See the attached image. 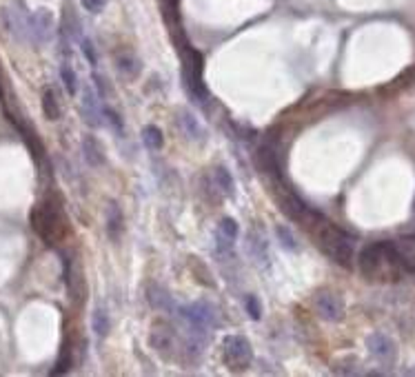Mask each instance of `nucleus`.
I'll list each match as a JSON object with an SVG mask.
<instances>
[{"mask_svg":"<svg viewBox=\"0 0 415 377\" xmlns=\"http://www.w3.org/2000/svg\"><path fill=\"white\" fill-rule=\"evenodd\" d=\"M358 269L364 280L371 282H393L404 271L397 255V246L391 240H380L364 246L358 255Z\"/></svg>","mask_w":415,"mask_h":377,"instance_id":"f257e3e1","label":"nucleus"},{"mask_svg":"<svg viewBox=\"0 0 415 377\" xmlns=\"http://www.w3.org/2000/svg\"><path fill=\"white\" fill-rule=\"evenodd\" d=\"M311 231L316 234L320 249L324 251L329 260L337 267L342 269H351L353 267V257H355V240L351 234H347L345 229L335 226L333 222H329L327 217L320 215L318 222L311 226Z\"/></svg>","mask_w":415,"mask_h":377,"instance_id":"f03ea898","label":"nucleus"},{"mask_svg":"<svg viewBox=\"0 0 415 377\" xmlns=\"http://www.w3.org/2000/svg\"><path fill=\"white\" fill-rule=\"evenodd\" d=\"M32 226L47 244H56L61 240L63 213L54 198H47V200H42L40 205H36V209L32 211Z\"/></svg>","mask_w":415,"mask_h":377,"instance_id":"7ed1b4c3","label":"nucleus"},{"mask_svg":"<svg viewBox=\"0 0 415 377\" xmlns=\"http://www.w3.org/2000/svg\"><path fill=\"white\" fill-rule=\"evenodd\" d=\"M222 359L231 371H247L254 362V346L244 336H225L222 340Z\"/></svg>","mask_w":415,"mask_h":377,"instance_id":"20e7f679","label":"nucleus"},{"mask_svg":"<svg viewBox=\"0 0 415 377\" xmlns=\"http://www.w3.org/2000/svg\"><path fill=\"white\" fill-rule=\"evenodd\" d=\"M180 317L189 324L191 333H198V336H206L218 326V311L211 302H194L189 307H182Z\"/></svg>","mask_w":415,"mask_h":377,"instance_id":"39448f33","label":"nucleus"},{"mask_svg":"<svg viewBox=\"0 0 415 377\" xmlns=\"http://www.w3.org/2000/svg\"><path fill=\"white\" fill-rule=\"evenodd\" d=\"M18 3V0H16ZM0 18H3V25L7 32L18 38V40H32V29H29V18H32V13H29L20 3H18V9L16 7H5L3 11H0Z\"/></svg>","mask_w":415,"mask_h":377,"instance_id":"423d86ee","label":"nucleus"},{"mask_svg":"<svg viewBox=\"0 0 415 377\" xmlns=\"http://www.w3.org/2000/svg\"><path fill=\"white\" fill-rule=\"evenodd\" d=\"M314 307L322 320H327V322L345 320V302L335 291H329V288H322V291L314 295Z\"/></svg>","mask_w":415,"mask_h":377,"instance_id":"0eeeda50","label":"nucleus"},{"mask_svg":"<svg viewBox=\"0 0 415 377\" xmlns=\"http://www.w3.org/2000/svg\"><path fill=\"white\" fill-rule=\"evenodd\" d=\"M366 349L382 366H393L397 359V344L387 333H371L366 338Z\"/></svg>","mask_w":415,"mask_h":377,"instance_id":"6e6552de","label":"nucleus"},{"mask_svg":"<svg viewBox=\"0 0 415 377\" xmlns=\"http://www.w3.org/2000/svg\"><path fill=\"white\" fill-rule=\"evenodd\" d=\"M238 234H240L238 222H235L233 217H222L216 229V251L220 255H229L233 251L235 242H238Z\"/></svg>","mask_w":415,"mask_h":377,"instance_id":"1a4fd4ad","label":"nucleus"},{"mask_svg":"<svg viewBox=\"0 0 415 377\" xmlns=\"http://www.w3.org/2000/svg\"><path fill=\"white\" fill-rule=\"evenodd\" d=\"M29 29H32L34 42H47L54 36V16L49 9H36L29 18Z\"/></svg>","mask_w":415,"mask_h":377,"instance_id":"9d476101","label":"nucleus"},{"mask_svg":"<svg viewBox=\"0 0 415 377\" xmlns=\"http://www.w3.org/2000/svg\"><path fill=\"white\" fill-rule=\"evenodd\" d=\"M100 96L94 94L92 87H85L82 89V100H80V111H82V118L89 127H100L105 122V113H102L100 107Z\"/></svg>","mask_w":415,"mask_h":377,"instance_id":"9b49d317","label":"nucleus"},{"mask_svg":"<svg viewBox=\"0 0 415 377\" xmlns=\"http://www.w3.org/2000/svg\"><path fill=\"white\" fill-rule=\"evenodd\" d=\"M178 127H180V132H182L185 138L194 140V142H202V140L206 138V134H204V129H202L200 120L196 118L194 113H189L187 109L178 111Z\"/></svg>","mask_w":415,"mask_h":377,"instance_id":"f8f14e48","label":"nucleus"},{"mask_svg":"<svg viewBox=\"0 0 415 377\" xmlns=\"http://www.w3.org/2000/svg\"><path fill=\"white\" fill-rule=\"evenodd\" d=\"M149 344L154 346V349L160 353V355H169V351H173L175 346V338L169 326H162V324H156L151 328V336H149Z\"/></svg>","mask_w":415,"mask_h":377,"instance_id":"ddd939ff","label":"nucleus"},{"mask_svg":"<svg viewBox=\"0 0 415 377\" xmlns=\"http://www.w3.org/2000/svg\"><path fill=\"white\" fill-rule=\"evenodd\" d=\"M258 165L262 167L264 173H269V176H273V178L283 176V165H280L278 151L271 147V144H262V147L258 149Z\"/></svg>","mask_w":415,"mask_h":377,"instance_id":"4468645a","label":"nucleus"},{"mask_svg":"<svg viewBox=\"0 0 415 377\" xmlns=\"http://www.w3.org/2000/svg\"><path fill=\"white\" fill-rule=\"evenodd\" d=\"M123 231H125V217H123V209L111 202L107 207V236L111 242H118L123 238Z\"/></svg>","mask_w":415,"mask_h":377,"instance_id":"2eb2a0df","label":"nucleus"},{"mask_svg":"<svg viewBox=\"0 0 415 377\" xmlns=\"http://www.w3.org/2000/svg\"><path fill=\"white\" fill-rule=\"evenodd\" d=\"M82 155L92 167L105 165V149H102V144L98 142L96 136H85L82 138Z\"/></svg>","mask_w":415,"mask_h":377,"instance_id":"dca6fc26","label":"nucleus"},{"mask_svg":"<svg viewBox=\"0 0 415 377\" xmlns=\"http://www.w3.org/2000/svg\"><path fill=\"white\" fill-rule=\"evenodd\" d=\"M395 246H397V255H399V262H402L404 271L415 273V236L397 240Z\"/></svg>","mask_w":415,"mask_h":377,"instance_id":"f3484780","label":"nucleus"},{"mask_svg":"<svg viewBox=\"0 0 415 377\" xmlns=\"http://www.w3.org/2000/svg\"><path fill=\"white\" fill-rule=\"evenodd\" d=\"M147 300H149V304L156 311H171V307H173V300H171L169 291L160 284L149 286V291H147Z\"/></svg>","mask_w":415,"mask_h":377,"instance_id":"a211bd4d","label":"nucleus"},{"mask_svg":"<svg viewBox=\"0 0 415 377\" xmlns=\"http://www.w3.org/2000/svg\"><path fill=\"white\" fill-rule=\"evenodd\" d=\"M40 107H42L44 118H47L49 122L61 120V103H58L56 91L51 89V87H47V89L42 91V98H40Z\"/></svg>","mask_w":415,"mask_h":377,"instance_id":"6ab92c4d","label":"nucleus"},{"mask_svg":"<svg viewBox=\"0 0 415 377\" xmlns=\"http://www.w3.org/2000/svg\"><path fill=\"white\" fill-rule=\"evenodd\" d=\"M92 328L96 333V338L100 340H105L109 336V331H111V320H109V313L107 309H94V315H92Z\"/></svg>","mask_w":415,"mask_h":377,"instance_id":"aec40b11","label":"nucleus"},{"mask_svg":"<svg viewBox=\"0 0 415 377\" xmlns=\"http://www.w3.org/2000/svg\"><path fill=\"white\" fill-rule=\"evenodd\" d=\"M116 63H118V69H120L127 78H136L140 74V60L131 51L118 53L116 56Z\"/></svg>","mask_w":415,"mask_h":377,"instance_id":"412c9836","label":"nucleus"},{"mask_svg":"<svg viewBox=\"0 0 415 377\" xmlns=\"http://www.w3.org/2000/svg\"><path fill=\"white\" fill-rule=\"evenodd\" d=\"M213 182L218 186V191L220 196H233L235 193V182H233V176H231V171L227 167H218L216 173H213Z\"/></svg>","mask_w":415,"mask_h":377,"instance_id":"4be33fe9","label":"nucleus"},{"mask_svg":"<svg viewBox=\"0 0 415 377\" xmlns=\"http://www.w3.org/2000/svg\"><path fill=\"white\" fill-rule=\"evenodd\" d=\"M142 142H144V147L151 149V151H160L162 147H165V136H162L160 127H156V124H147V127L142 129Z\"/></svg>","mask_w":415,"mask_h":377,"instance_id":"5701e85b","label":"nucleus"},{"mask_svg":"<svg viewBox=\"0 0 415 377\" xmlns=\"http://www.w3.org/2000/svg\"><path fill=\"white\" fill-rule=\"evenodd\" d=\"M61 80H63L69 96L78 94V76H76V71H73L69 60H63V65H61Z\"/></svg>","mask_w":415,"mask_h":377,"instance_id":"b1692460","label":"nucleus"},{"mask_svg":"<svg viewBox=\"0 0 415 377\" xmlns=\"http://www.w3.org/2000/svg\"><path fill=\"white\" fill-rule=\"evenodd\" d=\"M102 113H105V122L113 129L116 134H120L125 136V122L120 118V113H116L111 107H102Z\"/></svg>","mask_w":415,"mask_h":377,"instance_id":"393cba45","label":"nucleus"},{"mask_svg":"<svg viewBox=\"0 0 415 377\" xmlns=\"http://www.w3.org/2000/svg\"><path fill=\"white\" fill-rule=\"evenodd\" d=\"M275 236H278V242L283 244L287 251H295V249H298V242H295L293 234H291L287 226H278L275 229Z\"/></svg>","mask_w":415,"mask_h":377,"instance_id":"a878e982","label":"nucleus"},{"mask_svg":"<svg viewBox=\"0 0 415 377\" xmlns=\"http://www.w3.org/2000/svg\"><path fill=\"white\" fill-rule=\"evenodd\" d=\"M78 42H80V49H82V53H85V58H87V63L92 65V67H98V53H96V47H94L92 38H85V36H82Z\"/></svg>","mask_w":415,"mask_h":377,"instance_id":"bb28decb","label":"nucleus"},{"mask_svg":"<svg viewBox=\"0 0 415 377\" xmlns=\"http://www.w3.org/2000/svg\"><path fill=\"white\" fill-rule=\"evenodd\" d=\"M69 369H71V349L67 344L63 349V353H61V357H58V364H56V369L51 373L54 375H63V373H69Z\"/></svg>","mask_w":415,"mask_h":377,"instance_id":"cd10ccee","label":"nucleus"},{"mask_svg":"<svg viewBox=\"0 0 415 377\" xmlns=\"http://www.w3.org/2000/svg\"><path fill=\"white\" fill-rule=\"evenodd\" d=\"M244 307H247V311L251 315V320H260V317H262V304L258 302L256 295H247Z\"/></svg>","mask_w":415,"mask_h":377,"instance_id":"c85d7f7f","label":"nucleus"},{"mask_svg":"<svg viewBox=\"0 0 415 377\" xmlns=\"http://www.w3.org/2000/svg\"><path fill=\"white\" fill-rule=\"evenodd\" d=\"M109 0H80V5L89 11V13H100V11H105Z\"/></svg>","mask_w":415,"mask_h":377,"instance_id":"c756f323","label":"nucleus"}]
</instances>
